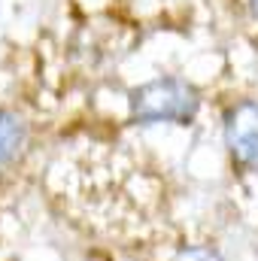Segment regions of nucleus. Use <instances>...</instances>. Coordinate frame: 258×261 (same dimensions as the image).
<instances>
[{
	"label": "nucleus",
	"instance_id": "f257e3e1",
	"mask_svg": "<svg viewBox=\"0 0 258 261\" xmlns=\"http://www.w3.org/2000/svg\"><path fill=\"white\" fill-rule=\"evenodd\" d=\"M128 103L137 125H189L200 110V94L183 79L161 76L134 88Z\"/></svg>",
	"mask_w": 258,
	"mask_h": 261
},
{
	"label": "nucleus",
	"instance_id": "39448f33",
	"mask_svg": "<svg viewBox=\"0 0 258 261\" xmlns=\"http://www.w3.org/2000/svg\"><path fill=\"white\" fill-rule=\"evenodd\" d=\"M252 3V12H255V18H258V0H249Z\"/></svg>",
	"mask_w": 258,
	"mask_h": 261
},
{
	"label": "nucleus",
	"instance_id": "f03ea898",
	"mask_svg": "<svg viewBox=\"0 0 258 261\" xmlns=\"http://www.w3.org/2000/svg\"><path fill=\"white\" fill-rule=\"evenodd\" d=\"M225 146L234 164H258V100H240L225 113Z\"/></svg>",
	"mask_w": 258,
	"mask_h": 261
},
{
	"label": "nucleus",
	"instance_id": "20e7f679",
	"mask_svg": "<svg viewBox=\"0 0 258 261\" xmlns=\"http://www.w3.org/2000/svg\"><path fill=\"white\" fill-rule=\"evenodd\" d=\"M173 261H225V258L216 249H210V246H186V249L176 252Z\"/></svg>",
	"mask_w": 258,
	"mask_h": 261
},
{
	"label": "nucleus",
	"instance_id": "7ed1b4c3",
	"mask_svg": "<svg viewBox=\"0 0 258 261\" xmlns=\"http://www.w3.org/2000/svg\"><path fill=\"white\" fill-rule=\"evenodd\" d=\"M28 143V122L12 113V110H0V167H6Z\"/></svg>",
	"mask_w": 258,
	"mask_h": 261
}]
</instances>
